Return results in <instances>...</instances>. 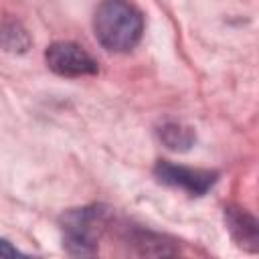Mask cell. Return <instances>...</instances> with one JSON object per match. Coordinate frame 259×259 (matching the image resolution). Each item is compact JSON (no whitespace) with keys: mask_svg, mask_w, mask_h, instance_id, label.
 Returning <instances> with one entry per match:
<instances>
[{"mask_svg":"<svg viewBox=\"0 0 259 259\" xmlns=\"http://www.w3.org/2000/svg\"><path fill=\"white\" fill-rule=\"evenodd\" d=\"M16 255H20L18 249L12 247L6 239H0V257H16Z\"/></svg>","mask_w":259,"mask_h":259,"instance_id":"ba28073f","label":"cell"},{"mask_svg":"<svg viewBox=\"0 0 259 259\" xmlns=\"http://www.w3.org/2000/svg\"><path fill=\"white\" fill-rule=\"evenodd\" d=\"M105 227V212L97 206L71 210L63 221L65 245L73 255H91Z\"/></svg>","mask_w":259,"mask_h":259,"instance_id":"7a4b0ae2","label":"cell"},{"mask_svg":"<svg viewBox=\"0 0 259 259\" xmlns=\"http://www.w3.org/2000/svg\"><path fill=\"white\" fill-rule=\"evenodd\" d=\"M0 47L8 53H24L30 47V36L20 22H0Z\"/></svg>","mask_w":259,"mask_h":259,"instance_id":"8992f818","label":"cell"},{"mask_svg":"<svg viewBox=\"0 0 259 259\" xmlns=\"http://www.w3.org/2000/svg\"><path fill=\"white\" fill-rule=\"evenodd\" d=\"M45 61L49 69L61 77H85L97 73V61L83 47L69 40L53 42L45 53Z\"/></svg>","mask_w":259,"mask_h":259,"instance_id":"3957f363","label":"cell"},{"mask_svg":"<svg viewBox=\"0 0 259 259\" xmlns=\"http://www.w3.org/2000/svg\"><path fill=\"white\" fill-rule=\"evenodd\" d=\"M93 30L99 45L107 51L123 53L138 45L144 18L125 0H103L93 16Z\"/></svg>","mask_w":259,"mask_h":259,"instance_id":"6da1fadb","label":"cell"},{"mask_svg":"<svg viewBox=\"0 0 259 259\" xmlns=\"http://www.w3.org/2000/svg\"><path fill=\"white\" fill-rule=\"evenodd\" d=\"M227 223H229V229L235 237V241L241 245V247H247L251 251L257 249V241H259V231H257V221L241 210V208H229L227 210Z\"/></svg>","mask_w":259,"mask_h":259,"instance_id":"5b68a950","label":"cell"},{"mask_svg":"<svg viewBox=\"0 0 259 259\" xmlns=\"http://www.w3.org/2000/svg\"><path fill=\"white\" fill-rule=\"evenodd\" d=\"M156 178L162 184H168L172 188H180V190H186L188 194L198 196V194H204L217 182V172L176 166V164H170V162H158Z\"/></svg>","mask_w":259,"mask_h":259,"instance_id":"277c9868","label":"cell"},{"mask_svg":"<svg viewBox=\"0 0 259 259\" xmlns=\"http://www.w3.org/2000/svg\"><path fill=\"white\" fill-rule=\"evenodd\" d=\"M160 138L162 142L170 148V150H186L192 146L194 142V134L190 127H184L180 123H166L160 130Z\"/></svg>","mask_w":259,"mask_h":259,"instance_id":"52a82bcc","label":"cell"}]
</instances>
